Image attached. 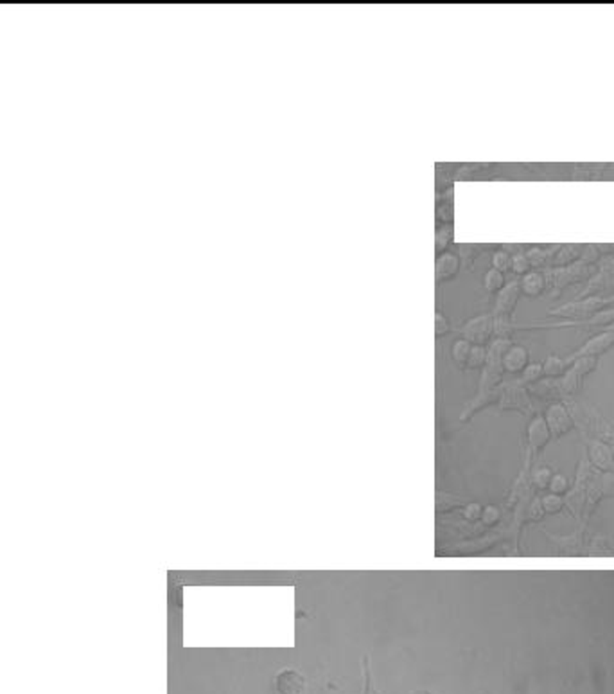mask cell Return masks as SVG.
<instances>
[{
	"instance_id": "obj_1",
	"label": "cell",
	"mask_w": 614,
	"mask_h": 694,
	"mask_svg": "<svg viewBox=\"0 0 614 694\" xmlns=\"http://www.w3.org/2000/svg\"><path fill=\"white\" fill-rule=\"evenodd\" d=\"M614 301V297L611 299H602V297H589L584 299V301H575L569 302V304H564L560 306L559 310L550 311L551 315H559V317H569V319H591L593 315H596L598 311L604 310L605 306H609L611 302Z\"/></svg>"
},
{
	"instance_id": "obj_2",
	"label": "cell",
	"mask_w": 614,
	"mask_h": 694,
	"mask_svg": "<svg viewBox=\"0 0 614 694\" xmlns=\"http://www.w3.org/2000/svg\"><path fill=\"white\" fill-rule=\"evenodd\" d=\"M462 333L467 342L474 346H483L494 333V319L491 315L474 317L462 328Z\"/></svg>"
},
{
	"instance_id": "obj_3",
	"label": "cell",
	"mask_w": 614,
	"mask_h": 694,
	"mask_svg": "<svg viewBox=\"0 0 614 694\" xmlns=\"http://www.w3.org/2000/svg\"><path fill=\"white\" fill-rule=\"evenodd\" d=\"M611 346H614V329H609V331H604V333L596 335L595 338L587 340L573 357H569L566 361L577 360L580 357H598L602 353H605L609 349Z\"/></svg>"
},
{
	"instance_id": "obj_4",
	"label": "cell",
	"mask_w": 614,
	"mask_h": 694,
	"mask_svg": "<svg viewBox=\"0 0 614 694\" xmlns=\"http://www.w3.org/2000/svg\"><path fill=\"white\" fill-rule=\"evenodd\" d=\"M277 694H302L305 691V678L295 669H283L275 676Z\"/></svg>"
},
{
	"instance_id": "obj_5",
	"label": "cell",
	"mask_w": 614,
	"mask_h": 694,
	"mask_svg": "<svg viewBox=\"0 0 614 694\" xmlns=\"http://www.w3.org/2000/svg\"><path fill=\"white\" fill-rule=\"evenodd\" d=\"M521 295V288H519L518 281H512L509 286H505L498 293L496 306H494V315L496 317H509L514 311L518 299Z\"/></svg>"
},
{
	"instance_id": "obj_6",
	"label": "cell",
	"mask_w": 614,
	"mask_h": 694,
	"mask_svg": "<svg viewBox=\"0 0 614 694\" xmlns=\"http://www.w3.org/2000/svg\"><path fill=\"white\" fill-rule=\"evenodd\" d=\"M546 425L555 435L568 432L571 428V416H569L568 408L564 405H560V403L551 405L548 408V412H546Z\"/></svg>"
},
{
	"instance_id": "obj_7",
	"label": "cell",
	"mask_w": 614,
	"mask_h": 694,
	"mask_svg": "<svg viewBox=\"0 0 614 694\" xmlns=\"http://www.w3.org/2000/svg\"><path fill=\"white\" fill-rule=\"evenodd\" d=\"M503 369L509 373H519L528 367V351L523 346H510L503 355Z\"/></svg>"
},
{
	"instance_id": "obj_8",
	"label": "cell",
	"mask_w": 614,
	"mask_h": 694,
	"mask_svg": "<svg viewBox=\"0 0 614 694\" xmlns=\"http://www.w3.org/2000/svg\"><path fill=\"white\" fill-rule=\"evenodd\" d=\"M519 288H521V293H524L526 297H539L546 290V277L539 272H528L519 281Z\"/></svg>"
},
{
	"instance_id": "obj_9",
	"label": "cell",
	"mask_w": 614,
	"mask_h": 694,
	"mask_svg": "<svg viewBox=\"0 0 614 694\" xmlns=\"http://www.w3.org/2000/svg\"><path fill=\"white\" fill-rule=\"evenodd\" d=\"M460 268V261L458 257L453 256V254H444L442 257H438L437 261V279L438 281H447V279L455 277L458 274Z\"/></svg>"
},
{
	"instance_id": "obj_10",
	"label": "cell",
	"mask_w": 614,
	"mask_h": 694,
	"mask_svg": "<svg viewBox=\"0 0 614 694\" xmlns=\"http://www.w3.org/2000/svg\"><path fill=\"white\" fill-rule=\"evenodd\" d=\"M548 437H550V428H548V425H546V419H535L530 425V439H532V444L535 448H541L542 444L548 441Z\"/></svg>"
},
{
	"instance_id": "obj_11",
	"label": "cell",
	"mask_w": 614,
	"mask_h": 694,
	"mask_svg": "<svg viewBox=\"0 0 614 694\" xmlns=\"http://www.w3.org/2000/svg\"><path fill=\"white\" fill-rule=\"evenodd\" d=\"M591 459L596 466L602 468V470H607V468L613 464V455H611V450L602 443H595L591 446Z\"/></svg>"
},
{
	"instance_id": "obj_12",
	"label": "cell",
	"mask_w": 614,
	"mask_h": 694,
	"mask_svg": "<svg viewBox=\"0 0 614 694\" xmlns=\"http://www.w3.org/2000/svg\"><path fill=\"white\" fill-rule=\"evenodd\" d=\"M483 286L489 293H498L505 288V275L498 272V270L491 268L483 277Z\"/></svg>"
},
{
	"instance_id": "obj_13",
	"label": "cell",
	"mask_w": 614,
	"mask_h": 694,
	"mask_svg": "<svg viewBox=\"0 0 614 694\" xmlns=\"http://www.w3.org/2000/svg\"><path fill=\"white\" fill-rule=\"evenodd\" d=\"M471 349H473V344L467 342L465 338H460V340L455 342V346H453V358L458 361L460 366H467Z\"/></svg>"
},
{
	"instance_id": "obj_14",
	"label": "cell",
	"mask_w": 614,
	"mask_h": 694,
	"mask_svg": "<svg viewBox=\"0 0 614 694\" xmlns=\"http://www.w3.org/2000/svg\"><path fill=\"white\" fill-rule=\"evenodd\" d=\"M487 364V349L483 346H473L471 349V355H469L467 360V367L471 369H478V367H483Z\"/></svg>"
},
{
	"instance_id": "obj_15",
	"label": "cell",
	"mask_w": 614,
	"mask_h": 694,
	"mask_svg": "<svg viewBox=\"0 0 614 694\" xmlns=\"http://www.w3.org/2000/svg\"><path fill=\"white\" fill-rule=\"evenodd\" d=\"M566 364H568V361L560 360L559 357H550L544 364H542V369H544L546 376H551V378H553V376H559L564 373Z\"/></svg>"
},
{
	"instance_id": "obj_16",
	"label": "cell",
	"mask_w": 614,
	"mask_h": 694,
	"mask_svg": "<svg viewBox=\"0 0 614 694\" xmlns=\"http://www.w3.org/2000/svg\"><path fill=\"white\" fill-rule=\"evenodd\" d=\"M492 268L498 270V272H509L512 268V257L509 256V252L500 250L492 256Z\"/></svg>"
},
{
	"instance_id": "obj_17",
	"label": "cell",
	"mask_w": 614,
	"mask_h": 694,
	"mask_svg": "<svg viewBox=\"0 0 614 694\" xmlns=\"http://www.w3.org/2000/svg\"><path fill=\"white\" fill-rule=\"evenodd\" d=\"M532 268V263L528 259V256H523V254H518V256L512 257V270L515 274L519 275H526Z\"/></svg>"
},
{
	"instance_id": "obj_18",
	"label": "cell",
	"mask_w": 614,
	"mask_h": 694,
	"mask_svg": "<svg viewBox=\"0 0 614 694\" xmlns=\"http://www.w3.org/2000/svg\"><path fill=\"white\" fill-rule=\"evenodd\" d=\"M544 375V369H542V364H530L526 369L523 370V381L524 384H532V381H537Z\"/></svg>"
},
{
	"instance_id": "obj_19",
	"label": "cell",
	"mask_w": 614,
	"mask_h": 694,
	"mask_svg": "<svg viewBox=\"0 0 614 694\" xmlns=\"http://www.w3.org/2000/svg\"><path fill=\"white\" fill-rule=\"evenodd\" d=\"M541 502H542V507H544L546 513H557V511H560V507H562V498H560L559 495H553V493L542 498Z\"/></svg>"
},
{
	"instance_id": "obj_20",
	"label": "cell",
	"mask_w": 614,
	"mask_h": 694,
	"mask_svg": "<svg viewBox=\"0 0 614 694\" xmlns=\"http://www.w3.org/2000/svg\"><path fill=\"white\" fill-rule=\"evenodd\" d=\"M548 488L551 489V493H553V495L564 493L566 489H568V480H566L562 475H555V477H553V479H551V482H550V486H548Z\"/></svg>"
},
{
	"instance_id": "obj_21",
	"label": "cell",
	"mask_w": 614,
	"mask_h": 694,
	"mask_svg": "<svg viewBox=\"0 0 614 694\" xmlns=\"http://www.w3.org/2000/svg\"><path fill=\"white\" fill-rule=\"evenodd\" d=\"M435 329H437V337H444V335H447L451 331L449 322H447V319L442 313H437V317H435Z\"/></svg>"
},
{
	"instance_id": "obj_22",
	"label": "cell",
	"mask_w": 614,
	"mask_h": 694,
	"mask_svg": "<svg viewBox=\"0 0 614 694\" xmlns=\"http://www.w3.org/2000/svg\"><path fill=\"white\" fill-rule=\"evenodd\" d=\"M551 471L548 470V468H541V470H537V473H535V484L539 486V488H546V486H550V482H551Z\"/></svg>"
},
{
	"instance_id": "obj_23",
	"label": "cell",
	"mask_w": 614,
	"mask_h": 694,
	"mask_svg": "<svg viewBox=\"0 0 614 694\" xmlns=\"http://www.w3.org/2000/svg\"><path fill=\"white\" fill-rule=\"evenodd\" d=\"M498 516H500L498 509H494V507H487V509H485V515H483V520H485V524H492V522L498 520Z\"/></svg>"
},
{
	"instance_id": "obj_24",
	"label": "cell",
	"mask_w": 614,
	"mask_h": 694,
	"mask_svg": "<svg viewBox=\"0 0 614 694\" xmlns=\"http://www.w3.org/2000/svg\"><path fill=\"white\" fill-rule=\"evenodd\" d=\"M415 694H431V693H428V691H419V693H415Z\"/></svg>"
}]
</instances>
